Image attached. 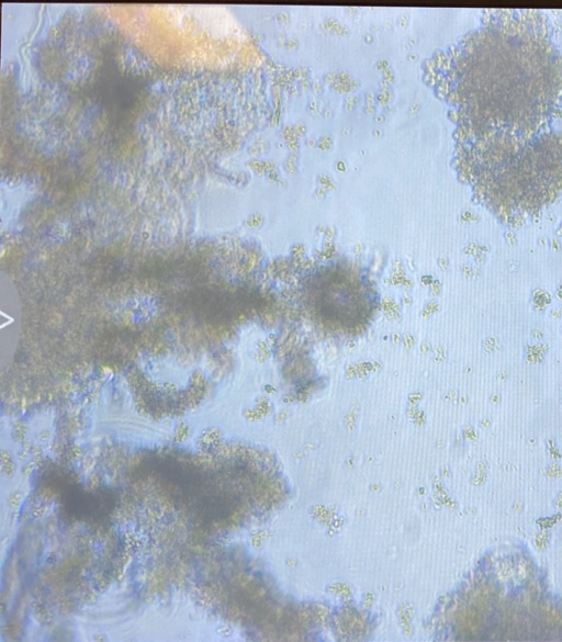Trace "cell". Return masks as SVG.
I'll return each mask as SVG.
<instances>
[{
    "label": "cell",
    "mask_w": 562,
    "mask_h": 642,
    "mask_svg": "<svg viewBox=\"0 0 562 642\" xmlns=\"http://www.w3.org/2000/svg\"><path fill=\"white\" fill-rule=\"evenodd\" d=\"M307 297L323 323L339 328L362 324L372 307L369 288L350 269H321L308 281Z\"/></svg>",
    "instance_id": "cell-1"
}]
</instances>
